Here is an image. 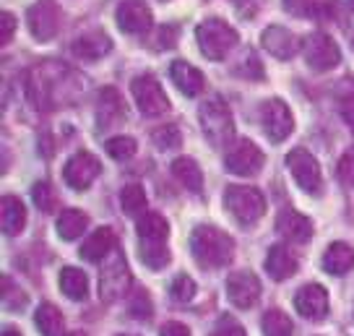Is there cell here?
Returning a JSON list of instances; mask_svg holds the SVG:
<instances>
[{"label":"cell","instance_id":"1","mask_svg":"<svg viewBox=\"0 0 354 336\" xmlns=\"http://www.w3.org/2000/svg\"><path fill=\"white\" fill-rule=\"evenodd\" d=\"M190 253L203 269H221L234 256V243L227 232L211 224H201L190 232Z\"/></svg>","mask_w":354,"mask_h":336},{"label":"cell","instance_id":"2","mask_svg":"<svg viewBox=\"0 0 354 336\" xmlns=\"http://www.w3.org/2000/svg\"><path fill=\"white\" fill-rule=\"evenodd\" d=\"M224 203L237 222L243 227H253L263 219L266 214V198L263 193L253 185H230L224 193Z\"/></svg>","mask_w":354,"mask_h":336},{"label":"cell","instance_id":"3","mask_svg":"<svg viewBox=\"0 0 354 336\" xmlns=\"http://www.w3.org/2000/svg\"><path fill=\"white\" fill-rule=\"evenodd\" d=\"M198 123L203 136L209 138L214 146H227L234 138V120L230 107L221 100H209L201 104L198 110Z\"/></svg>","mask_w":354,"mask_h":336},{"label":"cell","instance_id":"4","mask_svg":"<svg viewBox=\"0 0 354 336\" xmlns=\"http://www.w3.org/2000/svg\"><path fill=\"white\" fill-rule=\"evenodd\" d=\"M196 39H198L201 53L209 57V60L227 57V53L240 42V37H237V32H234L232 26L219 21V19H209V21L201 24L198 29H196Z\"/></svg>","mask_w":354,"mask_h":336},{"label":"cell","instance_id":"5","mask_svg":"<svg viewBox=\"0 0 354 336\" xmlns=\"http://www.w3.org/2000/svg\"><path fill=\"white\" fill-rule=\"evenodd\" d=\"M131 287H133V277H131L128 263H125V258H122L120 250H112V258L104 263L102 277H100L102 300H104V303H115V300H120Z\"/></svg>","mask_w":354,"mask_h":336},{"label":"cell","instance_id":"6","mask_svg":"<svg viewBox=\"0 0 354 336\" xmlns=\"http://www.w3.org/2000/svg\"><path fill=\"white\" fill-rule=\"evenodd\" d=\"M302 55L313 71H331L342 63V50L326 32H313L302 42Z\"/></svg>","mask_w":354,"mask_h":336},{"label":"cell","instance_id":"7","mask_svg":"<svg viewBox=\"0 0 354 336\" xmlns=\"http://www.w3.org/2000/svg\"><path fill=\"white\" fill-rule=\"evenodd\" d=\"M287 167L292 172V178L299 188L310 196H318L323 188V175H321V165L318 159L313 157L305 149H295L287 154Z\"/></svg>","mask_w":354,"mask_h":336},{"label":"cell","instance_id":"8","mask_svg":"<svg viewBox=\"0 0 354 336\" xmlns=\"http://www.w3.org/2000/svg\"><path fill=\"white\" fill-rule=\"evenodd\" d=\"M131 94L136 100V107L144 112L146 118H159L169 110V100H167L165 89L159 86L154 76H138L131 84Z\"/></svg>","mask_w":354,"mask_h":336},{"label":"cell","instance_id":"9","mask_svg":"<svg viewBox=\"0 0 354 336\" xmlns=\"http://www.w3.org/2000/svg\"><path fill=\"white\" fill-rule=\"evenodd\" d=\"M224 165L232 175H240V178H250V175H258L261 167H263V151L248 141V138H240L234 141L230 149H227V157H224Z\"/></svg>","mask_w":354,"mask_h":336},{"label":"cell","instance_id":"10","mask_svg":"<svg viewBox=\"0 0 354 336\" xmlns=\"http://www.w3.org/2000/svg\"><path fill=\"white\" fill-rule=\"evenodd\" d=\"M261 125H263L266 136L274 144H281L295 131V118H292V110L281 100H268L261 107Z\"/></svg>","mask_w":354,"mask_h":336},{"label":"cell","instance_id":"11","mask_svg":"<svg viewBox=\"0 0 354 336\" xmlns=\"http://www.w3.org/2000/svg\"><path fill=\"white\" fill-rule=\"evenodd\" d=\"M26 24L29 32L37 42H50L55 39L57 26H60V11L55 0H37L32 8L26 11Z\"/></svg>","mask_w":354,"mask_h":336},{"label":"cell","instance_id":"12","mask_svg":"<svg viewBox=\"0 0 354 336\" xmlns=\"http://www.w3.org/2000/svg\"><path fill=\"white\" fill-rule=\"evenodd\" d=\"M115 21L125 34L131 37H141V34L151 32L154 26V16L149 11L144 0H122L115 11Z\"/></svg>","mask_w":354,"mask_h":336},{"label":"cell","instance_id":"13","mask_svg":"<svg viewBox=\"0 0 354 336\" xmlns=\"http://www.w3.org/2000/svg\"><path fill=\"white\" fill-rule=\"evenodd\" d=\"M100 172H102L100 159L94 157V154H88V151H78V154H73V157L68 159L66 169H63V178H66L68 188L86 191L88 185L100 178Z\"/></svg>","mask_w":354,"mask_h":336},{"label":"cell","instance_id":"14","mask_svg":"<svg viewBox=\"0 0 354 336\" xmlns=\"http://www.w3.org/2000/svg\"><path fill=\"white\" fill-rule=\"evenodd\" d=\"M227 297L234 308L240 310H248L258 303L261 297V281L255 277L253 271H234L227 279Z\"/></svg>","mask_w":354,"mask_h":336},{"label":"cell","instance_id":"15","mask_svg":"<svg viewBox=\"0 0 354 336\" xmlns=\"http://www.w3.org/2000/svg\"><path fill=\"white\" fill-rule=\"evenodd\" d=\"M295 308L308 321H323L328 315V295L321 284H305L295 295Z\"/></svg>","mask_w":354,"mask_h":336},{"label":"cell","instance_id":"16","mask_svg":"<svg viewBox=\"0 0 354 336\" xmlns=\"http://www.w3.org/2000/svg\"><path fill=\"white\" fill-rule=\"evenodd\" d=\"M277 232L289 243H297V245H305L313 237V222H310L305 214L295 212V209H284L279 212L277 216Z\"/></svg>","mask_w":354,"mask_h":336},{"label":"cell","instance_id":"17","mask_svg":"<svg viewBox=\"0 0 354 336\" xmlns=\"http://www.w3.org/2000/svg\"><path fill=\"white\" fill-rule=\"evenodd\" d=\"M261 45H263L266 53H271L279 60H289V57H295L299 53L297 37L289 29H281V26H268L261 34Z\"/></svg>","mask_w":354,"mask_h":336},{"label":"cell","instance_id":"18","mask_svg":"<svg viewBox=\"0 0 354 336\" xmlns=\"http://www.w3.org/2000/svg\"><path fill=\"white\" fill-rule=\"evenodd\" d=\"M118 245V237L112 232V227H97V232H91L88 240L81 245V258L84 261H104L107 256H112V250Z\"/></svg>","mask_w":354,"mask_h":336},{"label":"cell","instance_id":"19","mask_svg":"<svg viewBox=\"0 0 354 336\" xmlns=\"http://www.w3.org/2000/svg\"><path fill=\"white\" fill-rule=\"evenodd\" d=\"M71 50H73L81 60H100V57H104L112 50V39L104 32L97 29V32H86V34H81V37H76Z\"/></svg>","mask_w":354,"mask_h":336},{"label":"cell","instance_id":"20","mask_svg":"<svg viewBox=\"0 0 354 336\" xmlns=\"http://www.w3.org/2000/svg\"><path fill=\"white\" fill-rule=\"evenodd\" d=\"M266 271L277 281H284L297 274V256L287 245H274L266 256Z\"/></svg>","mask_w":354,"mask_h":336},{"label":"cell","instance_id":"21","mask_svg":"<svg viewBox=\"0 0 354 336\" xmlns=\"http://www.w3.org/2000/svg\"><path fill=\"white\" fill-rule=\"evenodd\" d=\"M169 76H172V84L185 97H198L201 89H203V73H201L198 68L190 66L188 60H175L169 66Z\"/></svg>","mask_w":354,"mask_h":336},{"label":"cell","instance_id":"22","mask_svg":"<svg viewBox=\"0 0 354 336\" xmlns=\"http://www.w3.org/2000/svg\"><path fill=\"white\" fill-rule=\"evenodd\" d=\"M354 269V248L346 243H333L323 253V271L331 277H344Z\"/></svg>","mask_w":354,"mask_h":336},{"label":"cell","instance_id":"23","mask_svg":"<svg viewBox=\"0 0 354 336\" xmlns=\"http://www.w3.org/2000/svg\"><path fill=\"white\" fill-rule=\"evenodd\" d=\"M0 224L3 232L8 237L19 235L26 224V209L16 196H3V206H0Z\"/></svg>","mask_w":354,"mask_h":336},{"label":"cell","instance_id":"24","mask_svg":"<svg viewBox=\"0 0 354 336\" xmlns=\"http://www.w3.org/2000/svg\"><path fill=\"white\" fill-rule=\"evenodd\" d=\"M172 175H175L177 183H180L183 188H188L190 193L203 191V172H201V167L196 165V159L177 157L175 162H172Z\"/></svg>","mask_w":354,"mask_h":336},{"label":"cell","instance_id":"25","mask_svg":"<svg viewBox=\"0 0 354 336\" xmlns=\"http://www.w3.org/2000/svg\"><path fill=\"white\" fill-rule=\"evenodd\" d=\"M60 290H63L68 300L81 303V300L88 297V277L81 269H76V266H66V269L60 271Z\"/></svg>","mask_w":354,"mask_h":336},{"label":"cell","instance_id":"26","mask_svg":"<svg viewBox=\"0 0 354 336\" xmlns=\"http://www.w3.org/2000/svg\"><path fill=\"white\" fill-rule=\"evenodd\" d=\"M34 324L42 336H63V313L53 303H42L34 313Z\"/></svg>","mask_w":354,"mask_h":336},{"label":"cell","instance_id":"27","mask_svg":"<svg viewBox=\"0 0 354 336\" xmlns=\"http://www.w3.org/2000/svg\"><path fill=\"white\" fill-rule=\"evenodd\" d=\"M136 232L141 240H167L169 237V224L162 214L149 212L138 216V224H136Z\"/></svg>","mask_w":354,"mask_h":336},{"label":"cell","instance_id":"28","mask_svg":"<svg viewBox=\"0 0 354 336\" xmlns=\"http://www.w3.org/2000/svg\"><path fill=\"white\" fill-rule=\"evenodd\" d=\"M86 227H88L86 214L78 212V209H68L57 219V235L63 237V240H76V237H81L86 232Z\"/></svg>","mask_w":354,"mask_h":336},{"label":"cell","instance_id":"29","mask_svg":"<svg viewBox=\"0 0 354 336\" xmlns=\"http://www.w3.org/2000/svg\"><path fill=\"white\" fill-rule=\"evenodd\" d=\"M138 253H141V261H144L149 269H165L169 263V248H167V240H141L138 245Z\"/></svg>","mask_w":354,"mask_h":336},{"label":"cell","instance_id":"30","mask_svg":"<svg viewBox=\"0 0 354 336\" xmlns=\"http://www.w3.org/2000/svg\"><path fill=\"white\" fill-rule=\"evenodd\" d=\"M120 203H122V212L128 216H141L146 214V193L138 183H131L125 185L120 193Z\"/></svg>","mask_w":354,"mask_h":336},{"label":"cell","instance_id":"31","mask_svg":"<svg viewBox=\"0 0 354 336\" xmlns=\"http://www.w3.org/2000/svg\"><path fill=\"white\" fill-rule=\"evenodd\" d=\"M97 112H100V125H102V128H104V125H110L112 120L118 118V112L122 115V104H120L118 91H115V89H102L100 107H97Z\"/></svg>","mask_w":354,"mask_h":336},{"label":"cell","instance_id":"32","mask_svg":"<svg viewBox=\"0 0 354 336\" xmlns=\"http://www.w3.org/2000/svg\"><path fill=\"white\" fill-rule=\"evenodd\" d=\"M263 336H292V321L281 310H266L263 313Z\"/></svg>","mask_w":354,"mask_h":336},{"label":"cell","instance_id":"33","mask_svg":"<svg viewBox=\"0 0 354 336\" xmlns=\"http://www.w3.org/2000/svg\"><path fill=\"white\" fill-rule=\"evenodd\" d=\"M196 292H198V287H196V281L190 279L188 274H180V277H175L172 284H169V297L180 305L190 303V300L196 297Z\"/></svg>","mask_w":354,"mask_h":336},{"label":"cell","instance_id":"34","mask_svg":"<svg viewBox=\"0 0 354 336\" xmlns=\"http://www.w3.org/2000/svg\"><path fill=\"white\" fill-rule=\"evenodd\" d=\"M104 149H107V154H110L112 159L125 162V159H131L133 154H136L138 144H136V138H131V136H115V138H110V141L104 144Z\"/></svg>","mask_w":354,"mask_h":336},{"label":"cell","instance_id":"35","mask_svg":"<svg viewBox=\"0 0 354 336\" xmlns=\"http://www.w3.org/2000/svg\"><path fill=\"white\" fill-rule=\"evenodd\" d=\"M336 100H339V110H342V118L346 120V125L354 131V79H346L339 86V94H336Z\"/></svg>","mask_w":354,"mask_h":336},{"label":"cell","instance_id":"36","mask_svg":"<svg viewBox=\"0 0 354 336\" xmlns=\"http://www.w3.org/2000/svg\"><path fill=\"white\" fill-rule=\"evenodd\" d=\"M151 141H154L156 149L169 151V149L180 146V141H183V133H180V128H177V125L167 123V125H159L154 133H151Z\"/></svg>","mask_w":354,"mask_h":336},{"label":"cell","instance_id":"37","mask_svg":"<svg viewBox=\"0 0 354 336\" xmlns=\"http://www.w3.org/2000/svg\"><path fill=\"white\" fill-rule=\"evenodd\" d=\"M151 310H154V305H151V297H149V292L138 287V290L131 295L128 313H131V318H138V321H149V318H151Z\"/></svg>","mask_w":354,"mask_h":336},{"label":"cell","instance_id":"38","mask_svg":"<svg viewBox=\"0 0 354 336\" xmlns=\"http://www.w3.org/2000/svg\"><path fill=\"white\" fill-rule=\"evenodd\" d=\"M32 198H34V206L39 209V212L50 214L55 209V191L50 188V183H37L32 188Z\"/></svg>","mask_w":354,"mask_h":336},{"label":"cell","instance_id":"39","mask_svg":"<svg viewBox=\"0 0 354 336\" xmlns=\"http://www.w3.org/2000/svg\"><path fill=\"white\" fill-rule=\"evenodd\" d=\"M339 180L344 185L354 188V149H346L344 157L339 159Z\"/></svg>","mask_w":354,"mask_h":336},{"label":"cell","instance_id":"40","mask_svg":"<svg viewBox=\"0 0 354 336\" xmlns=\"http://www.w3.org/2000/svg\"><path fill=\"white\" fill-rule=\"evenodd\" d=\"M13 34H16V19H13V13L3 11L0 13V42L8 45Z\"/></svg>","mask_w":354,"mask_h":336},{"label":"cell","instance_id":"41","mask_svg":"<svg viewBox=\"0 0 354 336\" xmlns=\"http://www.w3.org/2000/svg\"><path fill=\"white\" fill-rule=\"evenodd\" d=\"M211 336H245V328L227 318L224 324H219V328H216V331H214Z\"/></svg>","mask_w":354,"mask_h":336},{"label":"cell","instance_id":"42","mask_svg":"<svg viewBox=\"0 0 354 336\" xmlns=\"http://www.w3.org/2000/svg\"><path fill=\"white\" fill-rule=\"evenodd\" d=\"M159 336H190V331H188V326L177 324V321H169V324H165L159 328Z\"/></svg>","mask_w":354,"mask_h":336},{"label":"cell","instance_id":"43","mask_svg":"<svg viewBox=\"0 0 354 336\" xmlns=\"http://www.w3.org/2000/svg\"><path fill=\"white\" fill-rule=\"evenodd\" d=\"M156 45L165 47V50L175 45V29H172V26H162V29H159V39H156Z\"/></svg>","mask_w":354,"mask_h":336},{"label":"cell","instance_id":"44","mask_svg":"<svg viewBox=\"0 0 354 336\" xmlns=\"http://www.w3.org/2000/svg\"><path fill=\"white\" fill-rule=\"evenodd\" d=\"M3 336H21V334H19V328H13V326H6V328H3Z\"/></svg>","mask_w":354,"mask_h":336},{"label":"cell","instance_id":"45","mask_svg":"<svg viewBox=\"0 0 354 336\" xmlns=\"http://www.w3.org/2000/svg\"><path fill=\"white\" fill-rule=\"evenodd\" d=\"M66 336H86V334H84V331H68Z\"/></svg>","mask_w":354,"mask_h":336},{"label":"cell","instance_id":"46","mask_svg":"<svg viewBox=\"0 0 354 336\" xmlns=\"http://www.w3.org/2000/svg\"><path fill=\"white\" fill-rule=\"evenodd\" d=\"M349 8H352V11H354V0H349Z\"/></svg>","mask_w":354,"mask_h":336},{"label":"cell","instance_id":"47","mask_svg":"<svg viewBox=\"0 0 354 336\" xmlns=\"http://www.w3.org/2000/svg\"><path fill=\"white\" fill-rule=\"evenodd\" d=\"M162 3H167V0H162Z\"/></svg>","mask_w":354,"mask_h":336},{"label":"cell","instance_id":"48","mask_svg":"<svg viewBox=\"0 0 354 336\" xmlns=\"http://www.w3.org/2000/svg\"><path fill=\"white\" fill-rule=\"evenodd\" d=\"M120 336H125V334H120Z\"/></svg>","mask_w":354,"mask_h":336},{"label":"cell","instance_id":"49","mask_svg":"<svg viewBox=\"0 0 354 336\" xmlns=\"http://www.w3.org/2000/svg\"><path fill=\"white\" fill-rule=\"evenodd\" d=\"M352 45H354V42H352Z\"/></svg>","mask_w":354,"mask_h":336}]
</instances>
